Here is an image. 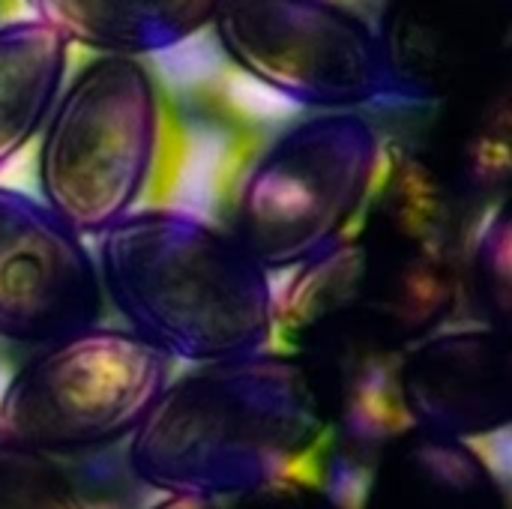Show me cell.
Masks as SVG:
<instances>
[{"label": "cell", "instance_id": "cell-3", "mask_svg": "<svg viewBox=\"0 0 512 509\" xmlns=\"http://www.w3.org/2000/svg\"><path fill=\"white\" fill-rule=\"evenodd\" d=\"M96 270L126 330L171 363L255 354L276 333L270 273L231 231L192 213H126L99 234Z\"/></svg>", "mask_w": 512, "mask_h": 509}, {"label": "cell", "instance_id": "cell-6", "mask_svg": "<svg viewBox=\"0 0 512 509\" xmlns=\"http://www.w3.org/2000/svg\"><path fill=\"white\" fill-rule=\"evenodd\" d=\"M171 366L135 333L99 324L45 345L0 390V444L57 459L132 438Z\"/></svg>", "mask_w": 512, "mask_h": 509}, {"label": "cell", "instance_id": "cell-18", "mask_svg": "<svg viewBox=\"0 0 512 509\" xmlns=\"http://www.w3.org/2000/svg\"><path fill=\"white\" fill-rule=\"evenodd\" d=\"M150 509H222L213 501H198V498H162Z\"/></svg>", "mask_w": 512, "mask_h": 509}, {"label": "cell", "instance_id": "cell-8", "mask_svg": "<svg viewBox=\"0 0 512 509\" xmlns=\"http://www.w3.org/2000/svg\"><path fill=\"white\" fill-rule=\"evenodd\" d=\"M102 309L84 237L39 198L0 186V339L45 348L96 327Z\"/></svg>", "mask_w": 512, "mask_h": 509}, {"label": "cell", "instance_id": "cell-13", "mask_svg": "<svg viewBox=\"0 0 512 509\" xmlns=\"http://www.w3.org/2000/svg\"><path fill=\"white\" fill-rule=\"evenodd\" d=\"M33 18L99 57L168 51L213 24L222 0H27Z\"/></svg>", "mask_w": 512, "mask_h": 509}, {"label": "cell", "instance_id": "cell-12", "mask_svg": "<svg viewBox=\"0 0 512 509\" xmlns=\"http://www.w3.org/2000/svg\"><path fill=\"white\" fill-rule=\"evenodd\" d=\"M444 102L432 150L423 156L465 204L504 201L512 171V102L504 66Z\"/></svg>", "mask_w": 512, "mask_h": 509}, {"label": "cell", "instance_id": "cell-9", "mask_svg": "<svg viewBox=\"0 0 512 509\" xmlns=\"http://www.w3.org/2000/svg\"><path fill=\"white\" fill-rule=\"evenodd\" d=\"M399 402L414 432L465 441L495 435L512 417L510 333L438 330L402 354Z\"/></svg>", "mask_w": 512, "mask_h": 509}, {"label": "cell", "instance_id": "cell-7", "mask_svg": "<svg viewBox=\"0 0 512 509\" xmlns=\"http://www.w3.org/2000/svg\"><path fill=\"white\" fill-rule=\"evenodd\" d=\"M237 69L318 111L390 96L375 27L336 0H222L213 24Z\"/></svg>", "mask_w": 512, "mask_h": 509}, {"label": "cell", "instance_id": "cell-10", "mask_svg": "<svg viewBox=\"0 0 512 509\" xmlns=\"http://www.w3.org/2000/svg\"><path fill=\"white\" fill-rule=\"evenodd\" d=\"M512 0H387L378 42L390 96L441 102L504 66Z\"/></svg>", "mask_w": 512, "mask_h": 509}, {"label": "cell", "instance_id": "cell-15", "mask_svg": "<svg viewBox=\"0 0 512 509\" xmlns=\"http://www.w3.org/2000/svg\"><path fill=\"white\" fill-rule=\"evenodd\" d=\"M468 291L483 327L510 333L512 312V225L507 198L495 207L477 246L465 255L462 294Z\"/></svg>", "mask_w": 512, "mask_h": 509}, {"label": "cell", "instance_id": "cell-2", "mask_svg": "<svg viewBox=\"0 0 512 509\" xmlns=\"http://www.w3.org/2000/svg\"><path fill=\"white\" fill-rule=\"evenodd\" d=\"M330 435L309 366L255 351L171 378L129 438L132 477L162 498L234 501L294 477Z\"/></svg>", "mask_w": 512, "mask_h": 509}, {"label": "cell", "instance_id": "cell-16", "mask_svg": "<svg viewBox=\"0 0 512 509\" xmlns=\"http://www.w3.org/2000/svg\"><path fill=\"white\" fill-rule=\"evenodd\" d=\"M0 509H90V504L57 459L0 444Z\"/></svg>", "mask_w": 512, "mask_h": 509}, {"label": "cell", "instance_id": "cell-5", "mask_svg": "<svg viewBox=\"0 0 512 509\" xmlns=\"http://www.w3.org/2000/svg\"><path fill=\"white\" fill-rule=\"evenodd\" d=\"M381 162V138L360 111H321L282 132L252 165L231 234L267 273L297 270L351 231Z\"/></svg>", "mask_w": 512, "mask_h": 509}, {"label": "cell", "instance_id": "cell-17", "mask_svg": "<svg viewBox=\"0 0 512 509\" xmlns=\"http://www.w3.org/2000/svg\"><path fill=\"white\" fill-rule=\"evenodd\" d=\"M231 509H345L324 486L303 477H282L231 501Z\"/></svg>", "mask_w": 512, "mask_h": 509}, {"label": "cell", "instance_id": "cell-14", "mask_svg": "<svg viewBox=\"0 0 512 509\" xmlns=\"http://www.w3.org/2000/svg\"><path fill=\"white\" fill-rule=\"evenodd\" d=\"M69 69V42L39 18L0 24V168L45 126Z\"/></svg>", "mask_w": 512, "mask_h": 509}, {"label": "cell", "instance_id": "cell-1", "mask_svg": "<svg viewBox=\"0 0 512 509\" xmlns=\"http://www.w3.org/2000/svg\"><path fill=\"white\" fill-rule=\"evenodd\" d=\"M465 207L423 153L396 150L357 231L297 267L276 297V330H336L387 351L438 333L462 300Z\"/></svg>", "mask_w": 512, "mask_h": 509}, {"label": "cell", "instance_id": "cell-4", "mask_svg": "<svg viewBox=\"0 0 512 509\" xmlns=\"http://www.w3.org/2000/svg\"><path fill=\"white\" fill-rule=\"evenodd\" d=\"M159 90L135 57H93L63 84L36 156L39 201L81 237L132 213L156 159Z\"/></svg>", "mask_w": 512, "mask_h": 509}, {"label": "cell", "instance_id": "cell-11", "mask_svg": "<svg viewBox=\"0 0 512 509\" xmlns=\"http://www.w3.org/2000/svg\"><path fill=\"white\" fill-rule=\"evenodd\" d=\"M360 509H510L495 468L465 441L393 438L375 459Z\"/></svg>", "mask_w": 512, "mask_h": 509}]
</instances>
